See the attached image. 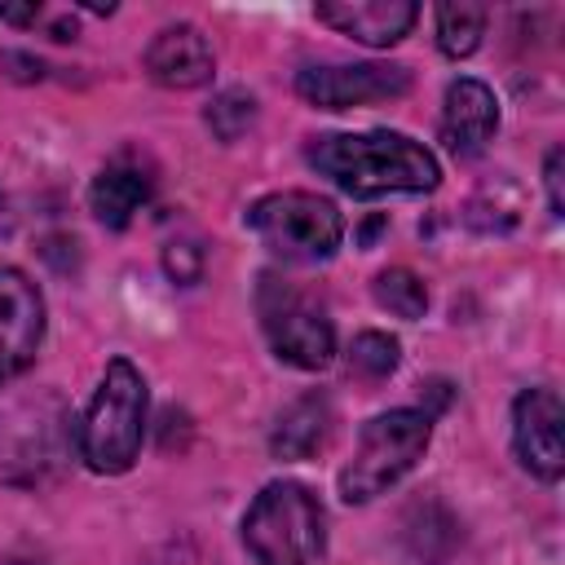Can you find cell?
<instances>
[{
	"label": "cell",
	"mask_w": 565,
	"mask_h": 565,
	"mask_svg": "<svg viewBox=\"0 0 565 565\" xmlns=\"http://www.w3.org/2000/svg\"><path fill=\"white\" fill-rule=\"evenodd\" d=\"M203 119H207V128H212L216 141H238L256 124V97L247 88H225V93L212 97V106H207Z\"/></svg>",
	"instance_id": "17"
},
{
	"label": "cell",
	"mask_w": 565,
	"mask_h": 565,
	"mask_svg": "<svg viewBox=\"0 0 565 565\" xmlns=\"http://www.w3.org/2000/svg\"><path fill=\"white\" fill-rule=\"evenodd\" d=\"M411 88V71L393 62H340V66H305L296 75V93L318 110H353L371 102H393Z\"/></svg>",
	"instance_id": "7"
},
{
	"label": "cell",
	"mask_w": 565,
	"mask_h": 565,
	"mask_svg": "<svg viewBox=\"0 0 565 565\" xmlns=\"http://www.w3.org/2000/svg\"><path fill=\"white\" fill-rule=\"evenodd\" d=\"M313 18L366 49H388V44L406 40L419 9L411 0H327L313 9Z\"/></svg>",
	"instance_id": "12"
},
{
	"label": "cell",
	"mask_w": 565,
	"mask_h": 565,
	"mask_svg": "<svg viewBox=\"0 0 565 565\" xmlns=\"http://www.w3.org/2000/svg\"><path fill=\"white\" fill-rule=\"evenodd\" d=\"M40 13H44V9H40L35 0H26V4H4V0H0V22H13V26H31Z\"/></svg>",
	"instance_id": "21"
},
{
	"label": "cell",
	"mask_w": 565,
	"mask_h": 565,
	"mask_svg": "<svg viewBox=\"0 0 565 565\" xmlns=\"http://www.w3.org/2000/svg\"><path fill=\"white\" fill-rule=\"evenodd\" d=\"M309 168H318L331 185L353 199L384 194H428L441 181L437 154L406 132H322L305 150Z\"/></svg>",
	"instance_id": "1"
},
{
	"label": "cell",
	"mask_w": 565,
	"mask_h": 565,
	"mask_svg": "<svg viewBox=\"0 0 565 565\" xmlns=\"http://www.w3.org/2000/svg\"><path fill=\"white\" fill-rule=\"evenodd\" d=\"M433 22H437V49L446 57H472L481 49V35H486V9L481 4H472V0L437 4Z\"/></svg>",
	"instance_id": "15"
},
{
	"label": "cell",
	"mask_w": 565,
	"mask_h": 565,
	"mask_svg": "<svg viewBox=\"0 0 565 565\" xmlns=\"http://www.w3.org/2000/svg\"><path fill=\"white\" fill-rule=\"evenodd\" d=\"M512 455L539 481L565 472V411L552 388H521L512 402Z\"/></svg>",
	"instance_id": "8"
},
{
	"label": "cell",
	"mask_w": 565,
	"mask_h": 565,
	"mask_svg": "<svg viewBox=\"0 0 565 565\" xmlns=\"http://www.w3.org/2000/svg\"><path fill=\"white\" fill-rule=\"evenodd\" d=\"M154 177L137 154H115L88 185V207L106 230H124L150 199Z\"/></svg>",
	"instance_id": "13"
},
{
	"label": "cell",
	"mask_w": 565,
	"mask_h": 565,
	"mask_svg": "<svg viewBox=\"0 0 565 565\" xmlns=\"http://www.w3.org/2000/svg\"><path fill=\"white\" fill-rule=\"evenodd\" d=\"M243 543L256 565H318L327 512L305 481H269L243 512Z\"/></svg>",
	"instance_id": "3"
},
{
	"label": "cell",
	"mask_w": 565,
	"mask_h": 565,
	"mask_svg": "<svg viewBox=\"0 0 565 565\" xmlns=\"http://www.w3.org/2000/svg\"><path fill=\"white\" fill-rule=\"evenodd\" d=\"M499 132V97L490 84L459 75L441 97V141L455 159H477Z\"/></svg>",
	"instance_id": "10"
},
{
	"label": "cell",
	"mask_w": 565,
	"mask_h": 565,
	"mask_svg": "<svg viewBox=\"0 0 565 565\" xmlns=\"http://www.w3.org/2000/svg\"><path fill=\"white\" fill-rule=\"evenodd\" d=\"M433 441V415L415 406L384 411L362 424L353 459L340 468V499L344 503H371L384 490H393L428 450Z\"/></svg>",
	"instance_id": "4"
},
{
	"label": "cell",
	"mask_w": 565,
	"mask_h": 565,
	"mask_svg": "<svg viewBox=\"0 0 565 565\" xmlns=\"http://www.w3.org/2000/svg\"><path fill=\"white\" fill-rule=\"evenodd\" d=\"M331 424H335V411L327 402V393H305L296 397L278 419H274V433H269V450L274 459H313L327 437H331Z\"/></svg>",
	"instance_id": "14"
},
{
	"label": "cell",
	"mask_w": 565,
	"mask_h": 565,
	"mask_svg": "<svg viewBox=\"0 0 565 565\" xmlns=\"http://www.w3.org/2000/svg\"><path fill=\"white\" fill-rule=\"evenodd\" d=\"M4 565H44V561H31V556H9Z\"/></svg>",
	"instance_id": "23"
},
{
	"label": "cell",
	"mask_w": 565,
	"mask_h": 565,
	"mask_svg": "<svg viewBox=\"0 0 565 565\" xmlns=\"http://www.w3.org/2000/svg\"><path fill=\"white\" fill-rule=\"evenodd\" d=\"M146 75L163 88H203L216 71L212 44L194 22H172L163 31H154V40L146 44Z\"/></svg>",
	"instance_id": "11"
},
{
	"label": "cell",
	"mask_w": 565,
	"mask_h": 565,
	"mask_svg": "<svg viewBox=\"0 0 565 565\" xmlns=\"http://www.w3.org/2000/svg\"><path fill=\"white\" fill-rule=\"evenodd\" d=\"M561 163H565V150L561 146H552L547 150V159H543V185H547V207H552V216H565V194H561Z\"/></svg>",
	"instance_id": "20"
},
{
	"label": "cell",
	"mask_w": 565,
	"mask_h": 565,
	"mask_svg": "<svg viewBox=\"0 0 565 565\" xmlns=\"http://www.w3.org/2000/svg\"><path fill=\"white\" fill-rule=\"evenodd\" d=\"M247 230L269 247L278 260L291 265H318L340 252L344 216L331 199L309 190H278L247 207Z\"/></svg>",
	"instance_id": "5"
},
{
	"label": "cell",
	"mask_w": 565,
	"mask_h": 565,
	"mask_svg": "<svg viewBox=\"0 0 565 565\" xmlns=\"http://www.w3.org/2000/svg\"><path fill=\"white\" fill-rule=\"evenodd\" d=\"M44 340V296L18 269L0 265V384L18 380Z\"/></svg>",
	"instance_id": "9"
},
{
	"label": "cell",
	"mask_w": 565,
	"mask_h": 565,
	"mask_svg": "<svg viewBox=\"0 0 565 565\" xmlns=\"http://www.w3.org/2000/svg\"><path fill=\"white\" fill-rule=\"evenodd\" d=\"M9 221H13V216H9V199H4V190H0V234H9Z\"/></svg>",
	"instance_id": "22"
},
{
	"label": "cell",
	"mask_w": 565,
	"mask_h": 565,
	"mask_svg": "<svg viewBox=\"0 0 565 565\" xmlns=\"http://www.w3.org/2000/svg\"><path fill=\"white\" fill-rule=\"evenodd\" d=\"M256 318L278 362L296 371H322L335 358V327L327 309L282 274H260L256 282Z\"/></svg>",
	"instance_id": "6"
},
{
	"label": "cell",
	"mask_w": 565,
	"mask_h": 565,
	"mask_svg": "<svg viewBox=\"0 0 565 565\" xmlns=\"http://www.w3.org/2000/svg\"><path fill=\"white\" fill-rule=\"evenodd\" d=\"M402 362V344L388 335V331H358L353 344H349V366L366 380H384L393 375Z\"/></svg>",
	"instance_id": "18"
},
{
	"label": "cell",
	"mask_w": 565,
	"mask_h": 565,
	"mask_svg": "<svg viewBox=\"0 0 565 565\" xmlns=\"http://www.w3.org/2000/svg\"><path fill=\"white\" fill-rule=\"evenodd\" d=\"M371 296H375L380 309H388L393 318H406V322L424 318V309H428V287H424V278H419L415 269H406V265L380 269L375 282H371Z\"/></svg>",
	"instance_id": "16"
},
{
	"label": "cell",
	"mask_w": 565,
	"mask_h": 565,
	"mask_svg": "<svg viewBox=\"0 0 565 565\" xmlns=\"http://www.w3.org/2000/svg\"><path fill=\"white\" fill-rule=\"evenodd\" d=\"M163 269H168L172 282L190 287V282H199V274H203V252H199L194 243H168V247H163Z\"/></svg>",
	"instance_id": "19"
},
{
	"label": "cell",
	"mask_w": 565,
	"mask_h": 565,
	"mask_svg": "<svg viewBox=\"0 0 565 565\" xmlns=\"http://www.w3.org/2000/svg\"><path fill=\"white\" fill-rule=\"evenodd\" d=\"M146 406H150L146 375L128 358H110L84 419L75 424L79 459L102 477L128 472L146 441Z\"/></svg>",
	"instance_id": "2"
}]
</instances>
